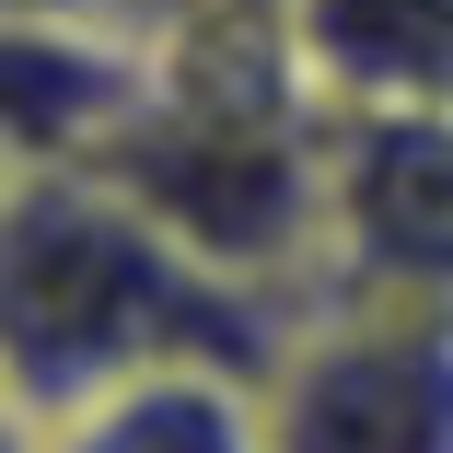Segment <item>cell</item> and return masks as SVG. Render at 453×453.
Returning a JSON list of instances; mask_svg holds the SVG:
<instances>
[{"mask_svg":"<svg viewBox=\"0 0 453 453\" xmlns=\"http://www.w3.org/2000/svg\"><path fill=\"white\" fill-rule=\"evenodd\" d=\"M303 303L210 267L163 233L94 163H12L0 187V349H12V418H47L151 360H267L291 349Z\"/></svg>","mask_w":453,"mask_h":453,"instance_id":"obj_1","label":"cell"},{"mask_svg":"<svg viewBox=\"0 0 453 453\" xmlns=\"http://www.w3.org/2000/svg\"><path fill=\"white\" fill-rule=\"evenodd\" d=\"M267 453H453V291L326 280L267 360Z\"/></svg>","mask_w":453,"mask_h":453,"instance_id":"obj_2","label":"cell"},{"mask_svg":"<svg viewBox=\"0 0 453 453\" xmlns=\"http://www.w3.org/2000/svg\"><path fill=\"white\" fill-rule=\"evenodd\" d=\"M337 280L453 291V105L337 117Z\"/></svg>","mask_w":453,"mask_h":453,"instance_id":"obj_3","label":"cell"},{"mask_svg":"<svg viewBox=\"0 0 453 453\" xmlns=\"http://www.w3.org/2000/svg\"><path fill=\"white\" fill-rule=\"evenodd\" d=\"M12 453H267V372L244 360H151L47 418H12Z\"/></svg>","mask_w":453,"mask_h":453,"instance_id":"obj_4","label":"cell"}]
</instances>
